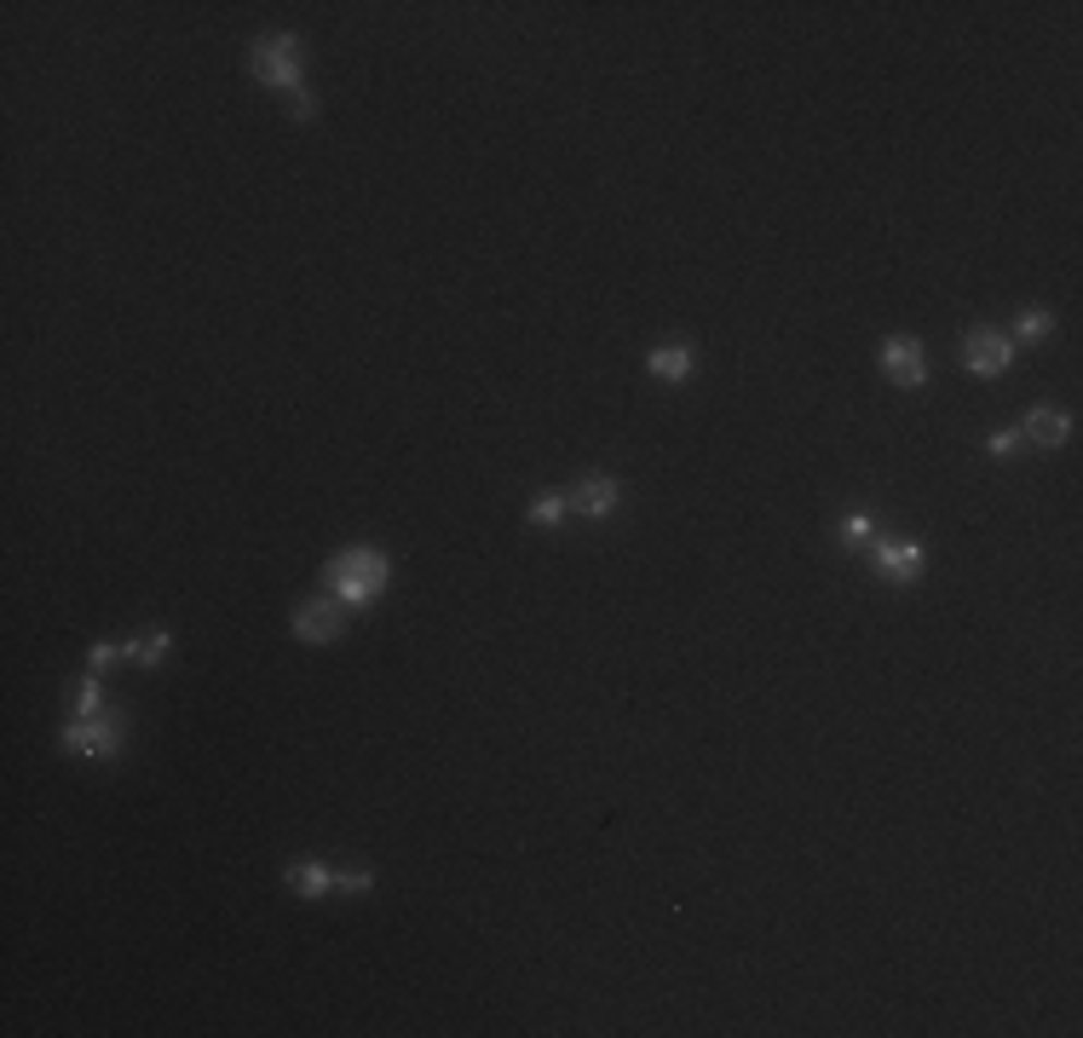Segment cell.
Segmentation results:
<instances>
[{"label":"cell","instance_id":"9","mask_svg":"<svg viewBox=\"0 0 1083 1038\" xmlns=\"http://www.w3.org/2000/svg\"><path fill=\"white\" fill-rule=\"evenodd\" d=\"M289 888L300 894V900H323V894H335V871L323 860H294L289 866Z\"/></svg>","mask_w":1083,"mask_h":1038},{"label":"cell","instance_id":"18","mask_svg":"<svg viewBox=\"0 0 1083 1038\" xmlns=\"http://www.w3.org/2000/svg\"><path fill=\"white\" fill-rule=\"evenodd\" d=\"M370 871H340V878H335V888H346V894H370Z\"/></svg>","mask_w":1083,"mask_h":1038},{"label":"cell","instance_id":"17","mask_svg":"<svg viewBox=\"0 0 1083 1038\" xmlns=\"http://www.w3.org/2000/svg\"><path fill=\"white\" fill-rule=\"evenodd\" d=\"M75 716H98V681L93 676L75 687Z\"/></svg>","mask_w":1083,"mask_h":1038},{"label":"cell","instance_id":"3","mask_svg":"<svg viewBox=\"0 0 1083 1038\" xmlns=\"http://www.w3.org/2000/svg\"><path fill=\"white\" fill-rule=\"evenodd\" d=\"M121 739H128V721H121V716H75L64 727V750H70V756H93V762L116 756Z\"/></svg>","mask_w":1083,"mask_h":1038},{"label":"cell","instance_id":"11","mask_svg":"<svg viewBox=\"0 0 1083 1038\" xmlns=\"http://www.w3.org/2000/svg\"><path fill=\"white\" fill-rule=\"evenodd\" d=\"M646 363H651V375H658V381H686L691 375V346H658Z\"/></svg>","mask_w":1083,"mask_h":1038},{"label":"cell","instance_id":"13","mask_svg":"<svg viewBox=\"0 0 1083 1038\" xmlns=\"http://www.w3.org/2000/svg\"><path fill=\"white\" fill-rule=\"evenodd\" d=\"M1049 330H1055V312L1049 307H1032V312H1020V323H1014V341H1049Z\"/></svg>","mask_w":1083,"mask_h":1038},{"label":"cell","instance_id":"16","mask_svg":"<svg viewBox=\"0 0 1083 1038\" xmlns=\"http://www.w3.org/2000/svg\"><path fill=\"white\" fill-rule=\"evenodd\" d=\"M116 658H128V646H116V641H98V646H93V653H87V669H93V676H98V669H110Z\"/></svg>","mask_w":1083,"mask_h":1038},{"label":"cell","instance_id":"8","mask_svg":"<svg viewBox=\"0 0 1083 1038\" xmlns=\"http://www.w3.org/2000/svg\"><path fill=\"white\" fill-rule=\"evenodd\" d=\"M1020 439L1049 444V451H1055V444L1072 439V416H1067V410H1049V404H1037V410L1026 416V433H1020Z\"/></svg>","mask_w":1083,"mask_h":1038},{"label":"cell","instance_id":"19","mask_svg":"<svg viewBox=\"0 0 1083 1038\" xmlns=\"http://www.w3.org/2000/svg\"><path fill=\"white\" fill-rule=\"evenodd\" d=\"M986 444H991V456H1014L1020 451V433H1014V427H1003V433H991Z\"/></svg>","mask_w":1083,"mask_h":1038},{"label":"cell","instance_id":"10","mask_svg":"<svg viewBox=\"0 0 1083 1038\" xmlns=\"http://www.w3.org/2000/svg\"><path fill=\"white\" fill-rule=\"evenodd\" d=\"M617 497H623V491H617V479H605V474H588V479H582V491H577V508H582L588 520H605L611 508H617Z\"/></svg>","mask_w":1083,"mask_h":1038},{"label":"cell","instance_id":"14","mask_svg":"<svg viewBox=\"0 0 1083 1038\" xmlns=\"http://www.w3.org/2000/svg\"><path fill=\"white\" fill-rule=\"evenodd\" d=\"M530 525H565V497L559 491H542L530 502Z\"/></svg>","mask_w":1083,"mask_h":1038},{"label":"cell","instance_id":"5","mask_svg":"<svg viewBox=\"0 0 1083 1038\" xmlns=\"http://www.w3.org/2000/svg\"><path fill=\"white\" fill-rule=\"evenodd\" d=\"M882 370H888L893 386H923L928 381V358H923V346H916L911 335H893V341H882Z\"/></svg>","mask_w":1083,"mask_h":1038},{"label":"cell","instance_id":"2","mask_svg":"<svg viewBox=\"0 0 1083 1038\" xmlns=\"http://www.w3.org/2000/svg\"><path fill=\"white\" fill-rule=\"evenodd\" d=\"M386 583H393V560L381 554V548H340V554L329 560V588L340 595V606H370L386 595Z\"/></svg>","mask_w":1083,"mask_h":1038},{"label":"cell","instance_id":"6","mask_svg":"<svg viewBox=\"0 0 1083 1038\" xmlns=\"http://www.w3.org/2000/svg\"><path fill=\"white\" fill-rule=\"evenodd\" d=\"M1014 363V341L1003 330H974L968 335V370L974 375H1003Z\"/></svg>","mask_w":1083,"mask_h":1038},{"label":"cell","instance_id":"12","mask_svg":"<svg viewBox=\"0 0 1083 1038\" xmlns=\"http://www.w3.org/2000/svg\"><path fill=\"white\" fill-rule=\"evenodd\" d=\"M168 646H173V635H168V629H151V635L128 641V658L151 669V664H161V658H168Z\"/></svg>","mask_w":1083,"mask_h":1038},{"label":"cell","instance_id":"15","mask_svg":"<svg viewBox=\"0 0 1083 1038\" xmlns=\"http://www.w3.org/2000/svg\"><path fill=\"white\" fill-rule=\"evenodd\" d=\"M876 532V514H870V508H853V514H842V537L847 542H865Z\"/></svg>","mask_w":1083,"mask_h":1038},{"label":"cell","instance_id":"7","mask_svg":"<svg viewBox=\"0 0 1083 1038\" xmlns=\"http://www.w3.org/2000/svg\"><path fill=\"white\" fill-rule=\"evenodd\" d=\"M876 577L882 583H916L923 577V542H911V537L882 542L876 548Z\"/></svg>","mask_w":1083,"mask_h":1038},{"label":"cell","instance_id":"4","mask_svg":"<svg viewBox=\"0 0 1083 1038\" xmlns=\"http://www.w3.org/2000/svg\"><path fill=\"white\" fill-rule=\"evenodd\" d=\"M340 629H346L340 600H300V606H294V635H300V641L329 646V641H340Z\"/></svg>","mask_w":1083,"mask_h":1038},{"label":"cell","instance_id":"1","mask_svg":"<svg viewBox=\"0 0 1083 1038\" xmlns=\"http://www.w3.org/2000/svg\"><path fill=\"white\" fill-rule=\"evenodd\" d=\"M249 70L265 81V87H282V93H289V105H294L300 121L317 116L312 93H305V64H300V40H294V35H282V29H277V35H260L254 52H249Z\"/></svg>","mask_w":1083,"mask_h":1038}]
</instances>
